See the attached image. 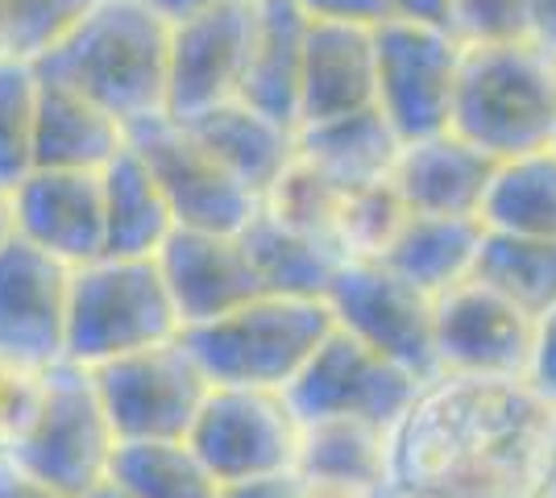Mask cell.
Here are the masks:
<instances>
[{"label":"cell","mask_w":556,"mask_h":498,"mask_svg":"<svg viewBox=\"0 0 556 498\" xmlns=\"http://www.w3.org/2000/svg\"><path fill=\"white\" fill-rule=\"evenodd\" d=\"M556 477V407L528 382L448 379L394 427L391 486L428 498H544Z\"/></svg>","instance_id":"obj_1"},{"label":"cell","mask_w":556,"mask_h":498,"mask_svg":"<svg viewBox=\"0 0 556 498\" xmlns=\"http://www.w3.org/2000/svg\"><path fill=\"white\" fill-rule=\"evenodd\" d=\"M34 67L92 95L125 125L163 117L170 95V17L154 0H100Z\"/></svg>","instance_id":"obj_2"},{"label":"cell","mask_w":556,"mask_h":498,"mask_svg":"<svg viewBox=\"0 0 556 498\" xmlns=\"http://www.w3.org/2000/svg\"><path fill=\"white\" fill-rule=\"evenodd\" d=\"M448 129L498 163L556 145V54L540 42L469 47Z\"/></svg>","instance_id":"obj_3"},{"label":"cell","mask_w":556,"mask_h":498,"mask_svg":"<svg viewBox=\"0 0 556 498\" xmlns=\"http://www.w3.org/2000/svg\"><path fill=\"white\" fill-rule=\"evenodd\" d=\"M337 329L325 299L257 295L237 311L184 329L187 349L204 366L212 386L287 391Z\"/></svg>","instance_id":"obj_4"},{"label":"cell","mask_w":556,"mask_h":498,"mask_svg":"<svg viewBox=\"0 0 556 498\" xmlns=\"http://www.w3.org/2000/svg\"><path fill=\"white\" fill-rule=\"evenodd\" d=\"M184 336V320L170 299L159 258H104L75 270L71 283L67 361L104 366Z\"/></svg>","instance_id":"obj_5"},{"label":"cell","mask_w":556,"mask_h":498,"mask_svg":"<svg viewBox=\"0 0 556 498\" xmlns=\"http://www.w3.org/2000/svg\"><path fill=\"white\" fill-rule=\"evenodd\" d=\"M116 449L121 436L100 399L96 374L79 361H59L50 366L47 399L34 424L9 457L63 498H88L109 482Z\"/></svg>","instance_id":"obj_6"},{"label":"cell","mask_w":556,"mask_h":498,"mask_svg":"<svg viewBox=\"0 0 556 498\" xmlns=\"http://www.w3.org/2000/svg\"><path fill=\"white\" fill-rule=\"evenodd\" d=\"M337 329L353 332L382 357L399 361L416 379L437 382V299L403 274H394L387 261L345 258L325 295Z\"/></svg>","instance_id":"obj_7"},{"label":"cell","mask_w":556,"mask_h":498,"mask_svg":"<svg viewBox=\"0 0 556 498\" xmlns=\"http://www.w3.org/2000/svg\"><path fill=\"white\" fill-rule=\"evenodd\" d=\"M462 59L465 47L448 25L403 17L378 25V113L403 142L432 138L453 125Z\"/></svg>","instance_id":"obj_8"},{"label":"cell","mask_w":556,"mask_h":498,"mask_svg":"<svg viewBox=\"0 0 556 498\" xmlns=\"http://www.w3.org/2000/svg\"><path fill=\"white\" fill-rule=\"evenodd\" d=\"M121 440H187L212 379L184 336L92 366Z\"/></svg>","instance_id":"obj_9"},{"label":"cell","mask_w":556,"mask_h":498,"mask_svg":"<svg viewBox=\"0 0 556 498\" xmlns=\"http://www.w3.org/2000/svg\"><path fill=\"white\" fill-rule=\"evenodd\" d=\"M303 420L287 399V391L262 386H212L187 445L200 452L216 482L291 474L300 461Z\"/></svg>","instance_id":"obj_10"},{"label":"cell","mask_w":556,"mask_h":498,"mask_svg":"<svg viewBox=\"0 0 556 498\" xmlns=\"http://www.w3.org/2000/svg\"><path fill=\"white\" fill-rule=\"evenodd\" d=\"M129 145L159 179L179 229L241 233L262 208L257 191L245 188L229 166L170 113L129 125Z\"/></svg>","instance_id":"obj_11"},{"label":"cell","mask_w":556,"mask_h":498,"mask_svg":"<svg viewBox=\"0 0 556 498\" xmlns=\"http://www.w3.org/2000/svg\"><path fill=\"white\" fill-rule=\"evenodd\" d=\"M428 382L382 357L353 332L332 329L303 374L287 386V399L303 424L307 420H366V424L399 427L416 407Z\"/></svg>","instance_id":"obj_12"},{"label":"cell","mask_w":556,"mask_h":498,"mask_svg":"<svg viewBox=\"0 0 556 498\" xmlns=\"http://www.w3.org/2000/svg\"><path fill=\"white\" fill-rule=\"evenodd\" d=\"M535 316L482 279L437 295V361L448 379L523 382L532 361Z\"/></svg>","instance_id":"obj_13"},{"label":"cell","mask_w":556,"mask_h":498,"mask_svg":"<svg viewBox=\"0 0 556 498\" xmlns=\"http://www.w3.org/2000/svg\"><path fill=\"white\" fill-rule=\"evenodd\" d=\"M257 0L220 4L170 22V117H195L216 104L241 100L254 50Z\"/></svg>","instance_id":"obj_14"},{"label":"cell","mask_w":556,"mask_h":498,"mask_svg":"<svg viewBox=\"0 0 556 498\" xmlns=\"http://www.w3.org/2000/svg\"><path fill=\"white\" fill-rule=\"evenodd\" d=\"M71 283L75 266L47 250L13 241L0 250V354L34 366L67 361Z\"/></svg>","instance_id":"obj_15"},{"label":"cell","mask_w":556,"mask_h":498,"mask_svg":"<svg viewBox=\"0 0 556 498\" xmlns=\"http://www.w3.org/2000/svg\"><path fill=\"white\" fill-rule=\"evenodd\" d=\"M17 200V238L47 250L67 266L109 254L104 225V170H54L38 166L13 188Z\"/></svg>","instance_id":"obj_16"},{"label":"cell","mask_w":556,"mask_h":498,"mask_svg":"<svg viewBox=\"0 0 556 498\" xmlns=\"http://www.w3.org/2000/svg\"><path fill=\"white\" fill-rule=\"evenodd\" d=\"M159 270L170 286L184 329L220 320L241 304L266 295L241 233L175 229L170 241L159 250Z\"/></svg>","instance_id":"obj_17"},{"label":"cell","mask_w":556,"mask_h":498,"mask_svg":"<svg viewBox=\"0 0 556 498\" xmlns=\"http://www.w3.org/2000/svg\"><path fill=\"white\" fill-rule=\"evenodd\" d=\"M378 108V25L312 22L303 47L300 129Z\"/></svg>","instance_id":"obj_18"},{"label":"cell","mask_w":556,"mask_h":498,"mask_svg":"<svg viewBox=\"0 0 556 498\" xmlns=\"http://www.w3.org/2000/svg\"><path fill=\"white\" fill-rule=\"evenodd\" d=\"M498 158L444 129L419 142H403L391 179L416 216H465L482 220Z\"/></svg>","instance_id":"obj_19"},{"label":"cell","mask_w":556,"mask_h":498,"mask_svg":"<svg viewBox=\"0 0 556 498\" xmlns=\"http://www.w3.org/2000/svg\"><path fill=\"white\" fill-rule=\"evenodd\" d=\"M129 145V125L71 84L38 72V166L104 170Z\"/></svg>","instance_id":"obj_20"},{"label":"cell","mask_w":556,"mask_h":498,"mask_svg":"<svg viewBox=\"0 0 556 498\" xmlns=\"http://www.w3.org/2000/svg\"><path fill=\"white\" fill-rule=\"evenodd\" d=\"M184 125L229 166L245 188L257 191V200L266 195V188L275 183L282 166L291 163L295 150H300V129L254 108L250 100L216 104L208 113L187 117Z\"/></svg>","instance_id":"obj_21"},{"label":"cell","mask_w":556,"mask_h":498,"mask_svg":"<svg viewBox=\"0 0 556 498\" xmlns=\"http://www.w3.org/2000/svg\"><path fill=\"white\" fill-rule=\"evenodd\" d=\"M312 17L295 0H257L254 50L241 100L270 117L300 129V79H303V47H307Z\"/></svg>","instance_id":"obj_22"},{"label":"cell","mask_w":556,"mask_h":498,"mask_svg":"<svg viewBox=\"0 0 556 498\" xmlns=\"http://www.w3.org/2000/svg\"><path fill=\"white\" fill-rule=\"evenodd\" d=\"M104 225L113 258H159V250L179 229L159 179L134 145H125L104 166Z\"/></svg>","instance_id":"obj_23"},{"label":"cell","mask_w":556,"mask_h":498,"mask_svg":"<svg viewBox=\"0 0 556 498\" xmlns=\"http://www.w3.org/2000/svg\"><path fill=\"white\" fill-rule=\"evenodd\" d=\"M486 225L465 216H407L403 233L378 261H387L394 274L428 291L432 299L448 286L473 279V266L482 254Z\"/></svg>","instance_id":"obj_24"},{"label":"cell","mask_w":556,"mask_h":498,"mask_svg":"<svg viewBox=\"0 0 556 498\" xmlns=\"http://www.w3.org/2000/svg\"><path fill=\"white\" fill-rule=\"evenodd\" d=\"M241 241L250 250L262 291L270 295H295V299H325L337 270L345 266V254L320 238H307L300 229H287L282 220L262 213L241 229Z\"/></svg>","instance_id":"obj_25"},{"label":"cell","mask_w":556,"mask_h":498,"mask_svg":"<svg viewBox=\"0 0 556 498\" xmlns=\"http://www.w3.org/2000/svg\"><path fill=\"white\" fill-rule=\"evenodd\" d=\"M295 474L391 490L394 427L366 420H307L300 432Z\"/></svg>","instance_id":"obj_26"},{"label":"cell","mask_w":556,"mask_h":498,"mask_svg":"<svg viewBox=\"0 0 556 498\" xmlns=\"http://www.w3.org/2000/svg\"><path fill=\"white\" fill-rule=\"evenodd\" d=\"M399 150H403V138L378 108L300 129V154L320 166L325 175H332L345 191L391 179Z\"/></svg>","instance_id":"obj_27"},{"label":"cell","mask_w":556,"mask_h":498,"mask_svg":"<svg viewBox=\"0 0 556 498\" xmlns=\"http://www.w3.org/2000/svg\"><path fill=\"white\" fill-rule=\"evenodd\" d=\"M482 225L494 233L556 241V145L498 163Z\"/></svg>","instance_id":"obj_28"},{"label":"cell","mask_w":556,"mask_h":498,"mask_svg":"<svg viewBox=\"0 0 556 498\" xmlns=\"http://www.w3.org/2000/svg\"><path fill=\"white\" fill-rule=\"evenodd\" d=\"M109 482L125 498H220L216 474L187 440H121Z\"/></svg>","instance_id":"obj_29"},{"label":"cell","mask_w":556,"mask_h":498,"mask_svg":"<svg viewBox=\"0 0 556 498\" xmlns=\"http://www.w3.org/2000/svg\"><path fill=\"white\" fill-rule=\"evenodd\" d=\"M473 279H482L498 295H507L510 304H519L540 320L556 308V241L486 229Z\"/></svg>","instance_id":"obj_30"},{"label":"cell","mask_w":556,"mask_h":498,"mask_svg":"<svg viewBox=\"0 0 556 498\" xmlns=\"http://www.w3.org/2000/svg\"><path fill=\"white\" fill-rule=\"evenodd\" d=\"M349 191L325 175L316 163H307L300 150L295 158L282 166L275 183L262 195V213H270L282 220L287 229H300L307 238H320L328 245H337V229H341V213H345ZM341 250V245H337Z\"/></svg>","instance_id":"obj_31"},{"label":"cell","mask_w":556,"mask_h":498,"mask_svg":"<svg viewBox=\"0 0 556 498\" xmlns=\"http://www.w3.org/2000/svg\"><path fill=\"white\" fill-rule=\"evenodd\" d=\"M38 170V67L0 59V188Z\"/></svg>","instance_id":"obj_32"},{"label":"cell","mask_w":556,"mask_h":498,"mask_svg":"<svg viewBox=\"0 0 556 498\" xmlns=\"http://www.w3.org/2000/svg\"><path fill=\"white\" fill-rule=\"evenodd\" d=\"M407 200L399 195L394 179H378L366 188H353L345 195V213H341V229H337V245L345 258H382L394 245V238L407 225Z\"/></svg>","instance_id":"obj_33"},{"label":"cell","mask_w":556,"mask_h":498,"mask_svg":"<svg viewBox=\"0 0 556 498\" xmlns=\"http://www.w3.org/2000/svg\"><path fill=\"white\" fill-rule=\"evenodd\" d=\"M100 0H9V59L38 63Z\"/></svg>","instance_id":"obj_34"},{"label":"cell","mask_w":556,"mask_h":498,"mask_svg":"<svg viewBox=\"0 0 556 498\" xmlns=\"http://www.w3.org/2000/svg\"><path fill=\"white\" fill-rule=\"evenodd\" d=\"M448 29L465 50L532 42L528 0H453L448 4Z\"/></svg>","instance_id":"obj_35"},{"label":"cell","mask_w":556,"mask_h":498,"mask_svg":"<svg viewBox=\"0 0 556 498\" xmlns=\"http://www.w3.org/2000/svg\"><path fill=\"white\" fill-rule=\"evenodd\" d=\"M50 366H34L13 354H0V457L17 449L47 399Z\"/></svg>","instance_id":"obj_36"},{"label":"cell","mask_w":556,"mask_h":498,"mask_svg":"<svg viewBox=\"0 0 556 498\" xmlns=\"http://www.w3.org/2000/svg\"><path fill=\"white\" fill-rule=\"evenodd\" d=\"M528 386L544 404L556 407V308L535 320V341H532V361H528Z\"/></svg>","instance_id":"obj_37"},{"label":"cell","mask_w":556,"mask_h":498,"mask_svg":"<svg viewBox=\"0 0 556 498\" xmlns=\"http://www.w3.org/2000/svg\"><path fill=\"white\" fill-rule=\"evenodd\" d=\"M312 22H353V25H382L387 0H295Z\"/></svg>","instance_id":"obj_38"},{"label":"cell","mask_w":556,"mask_h":498,"mask_svg":"<svg viewBox=\"0 0 556 498\" xmlns=\"http://www.w3.org/2000/svg\"><path fill=\"white\" fill-rule=\"evenodd\" d=\"M220 498H300V474H266L245 482H225Z\"/></svg>","instance_id":"obj_39"},{"label":"cell","mask_w":556,"mask_h":498,"mask_svg":"<svg viewBox=\"0 0 556 498\" xmlns=\"http://www.w3.org/2000/svg\"><path fill=\"white\" fill-rule=\"evenodd\" d=\"M0 498H63V495L50 490L47 482H38L34 474H25L13 457H0Z\"/></svg>","instance_id":"obj_40"},{"label":"cell","mask_w":556,"mask_h":498,"mask_svg":"<svg viewBox=\"0 0 556 498\" xmlns=\"http://www.w3.org/2000/svg\"><path fill=\"white\" fill-rule=\"evenodd\" d=\"M387 490L370 486H353V482H328V477H303L300 474V498H382Z\"/></svg>","instance_id":"obj_41"},{"label":"cell","mask_w":556,"mask_h":498,"mask_svg":"<svg viewBox=\"0 0 556 498\" xmlns=\"http://www.w3.org/2000/svg\"><path fill=\"white\" fill-rule=\"evenodd\" d=\"M448 4L453 0H387V13L403 22H437L448 25Z\"/></svg>","instance_id":"obj_42"},{"label":"cell","mask_w":556,"mask_h":498,"mask_svg":"<svg viewBox=\"0 0 556 498\" xmlns=\"http://www.w3.org/2000/svg\"><path fill=\"white\" fill-rule=\"evenodd\" d=\"M528 22H532V42L556 54V0H528Z\"/></svg>","instance_id":"obj_43"},{"label":"cell","mask_w":556,"mask_h":498,"mask_svg":"<svg viewBox=\"0 0 556 498\" xmlns=\"http://www.w3.org/2000/svg\"><path fill=\"white\" fill-rule=\"evenodd\" d=\"M170 22L179 17H191V13H208V9H220V4H241V0H154Z\"/></svg>","instance_id":"obj_44"},{"label":"cell","mask_w":556,"mask_h":498,"mask_svg":"<svg viewBox=\"0 0 556 498\" xmlns=\"http://www.w3.org/2000/svg\"><path fill=\"white\" fill-rule=\"evenodd\" d=\"M17 241V200L13 188H0V250Z\"/></svg>","instance_id":"obj_45"},{"label":"cell","mask_w":556,"mask_h":498,"mask_svg":"<svg viewBox=\"0 0 556 498\" xmlns=\"http://www.w3.org/2000/svg\"><path fill=\"white\" fill-rule=\"evenodd\" d=\"M0 59H9V0H0Z\"/></svg>","instance_id":"obj_46"},{"label":"cell","mask_w":556,"mask_h":498,"mask_svg":"<svg viewBox=\"0 0 556 498\" xmlns=\"http://www.w3.org/2000/svg\"><path fill=\"white\" fill-rule=\"evenodd\" d=\"M88 498H125V495L116 490L113 482H104V486H100V490H92V495H88Z\"/></svg>","instance_id":"obj_47"},{"label":"cell","mask_w":556,"mask_h":498,"mask_svg":"<svg viewBox=\"0 0 556 498\" xmlns=\"http://www.w3.org/2000/svg\"><path fill=\"white\" fill-rule=\"evenodd\" d=\"M382 498H428V495H419V490H403V486H391Z\"/></svg>","instance_id":"obj_48"},{"label":"cell","mask_w":556,"mask_h":498,"mask_svg":"<svg viewBox=\"0 0 556 498\" xmlns=\"http://www.w3.org/2000/svg\"><path fill=\"white\" fill-rule=\"evenodd\" d=\"M544 498H556V477L548 482V490H544Z\"/></svg>","instance_id":"obj_49"}]
</instances>
